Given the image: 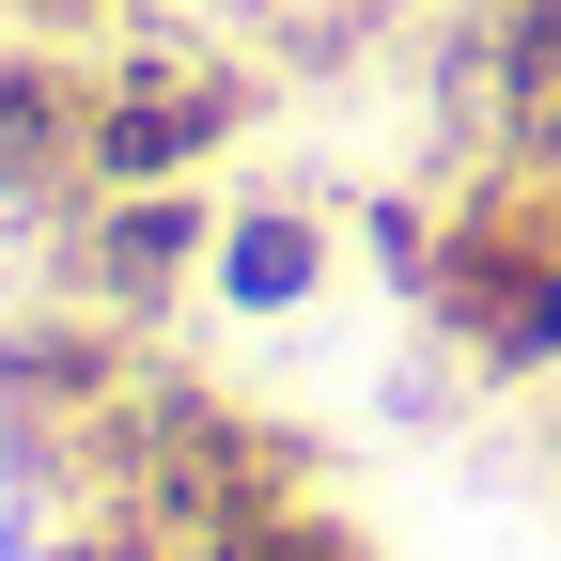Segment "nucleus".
Returning a JSON list of instances; mask_svg holds the SVG:
<instances>
[{"instance_id":"7ed1b4c3","label":"nucleus","mask_w":561,"mask_h":561,"mask_svg":"<svg viewBox=\"0 0 561 561\" xmlns=\"http://www.w3.org/2000/svg\"><path fill=\"white\" fill-rule=\"evenodd\" d=\"M203 265H219V203L203 187H94L79 219L47 234V297H79V312H110V328L157 343L203 297Z\"/></svg>"},{"instance_id":"f03ea898","label":"nucleus","mask_w":561,"mask_h":561,"mask_svg":"<svg viewBox=\"0 0 561 561\" xmlns=\"http://www.w3.org/2000/svg\"><path fill=\"white\" fill-rule=\"evenodd\" d=\"M265 125V62L172 16H110L94 47V187H203Z\"/></svg>"},{"instance_id":"9d476101","label":"nucleus","mask_w":561,"mask_h":561,"mask_svg":"<svg viewBox=\"0 0 561 561\" xmlns=\"http://www.w3.org/2000/svg\"><path fill=\"white\" fill-rule=\"evenodd\" d=\"M546 453H561V405H546Z\"/></svg>"},{"instance_id":"f257e3e1","label":"nucleus","mask_w":561,"mask_h":561,"mask_svg":"<svg viewBox=\"0 0 561 561\" xmlns=\"http://www.w3.org/2000/svg\"><path fill=\"white\" fill-rule=\"evenodd\" d=\"M421 328L468 390H546L561 375V187L483 157L437 219V280H421Z\"/></svg>"},{"instance_id":"6e6552de","label":"nucleus","mask_w":561,"mask_h":561,"mask_svg":"<svg viewBox=\"0 0 561 561\" xmlns=\"http://www.w3.org/2000/svg\"><path fill=\"white\" fill-rule=\"evenodd\" d=\"M16 561H187L157 515H47V530H16Z\"/></svg>"},{"instance_id":"0eeeda50","label":"nucleus","mask_w":561,"mask_h":561,"mask_svg":"<svg viewBox=\"0 0 561 561\" xmlns=\"http://www.w3.org/2000/svg\"><path fill=\"white\" fill-rule=\"evenodd\" d=\"M437 219H453V187H375L359 203V265L390 280L405 312H421V280H437Z\"/></svg>"},{"instance_id":"423d86ee","label":"nucleus","mask_w":561,"mask_h":561,"mask_svg":"<svg viewBox=\"0 0 561 561\" xmlns=\"http://www.w3.org/2000/svg\"><path fill=\"white\" fill-rule=\"evenodd\" d=\"M483 16V157L561 172V0H468Z\"/></svg>"},{"instance_id":"20e7f679","label":"nucleus","mask_w":561,"mask_h":561,"mask_svg":"<svg viewBox=\"0 0 561 561\" xmlns=\"http://www.w3.org/2000/svg\"><path fill=\"white\" fill-rule=\"evenodd\" d=\"M79 203H94V47L16 32L0 47V219L47 250Z\"/></svg>"},{"instance_id":"1a4fd4ad","label":"nucleus","mask_w":561,"mask_h":561,"mask_svg":"<svg viewBox=\"0 0 561 561\" xmlns=\"http://www.w3.org/2000/svg\"><path fill=\"white\" fill-rule=\"evenodd\" d=\"M0 16H16V32H110L125 0H0Z\"/></svg>"},{"instance_id":"39448f33","label":"nucleus","mask_w":561,"mask_h":561,"mask_svg":"<svg viewBox=\"0 0 561 561\" xmlns=\"http://www.w3.org/2000/svg\"><path fill=\"white\" fill-rule=\"evenodd\" d=\"M328 280H343V219H328L312 187H234V203H219V265H203L219 312L280 328V312H312Z\"/></svg>"}]
</instances>
